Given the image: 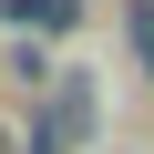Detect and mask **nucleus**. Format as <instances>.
Masks as SVG:
<instances>
[{
  "mask_svg": "<svg viewBox=\"0 0 154 154\" xmlns=\"http://www.w3.org/2000/svg\"><path fill=\"white\" fill-rule=\"evenodd\" d=\"M0 11H21V21H72V0H0Z\"/></svg>",
  "mask_w": 154,
  "mask_h": 154,
  "instance_id": "nucleus-1",
  "label": "nucleus"
},
{
  "mask_svg": "<svg viewBox=\"0 0 154 154\" xmlns=\"http://www.w3.org/2000/svg\"><path fill=\"white\" fill-rule=\"evenodd\" d=\"M134 41H144V62H154V11H134Z\"/></svg>",
  "mask_w": 154,
  "mask_h": 154,
  "instance_id": "nucleus-2",
  "label": "nucleus"
},
{
  "mask_svg": "<svg viewBox=\"0 0 154 154\" xmlns=\"http://www.w3.org/2000/svg\"><path fill=\"white\" fill-rule=\"evenodd\" d=\"M0 154H11V144H0Z\"/></svg>",
  "mask_w": 154,
  "mask_h": 154,
  "instance_id": "nucleus-3",
  "label": "nucleus"
}]
</instances>
